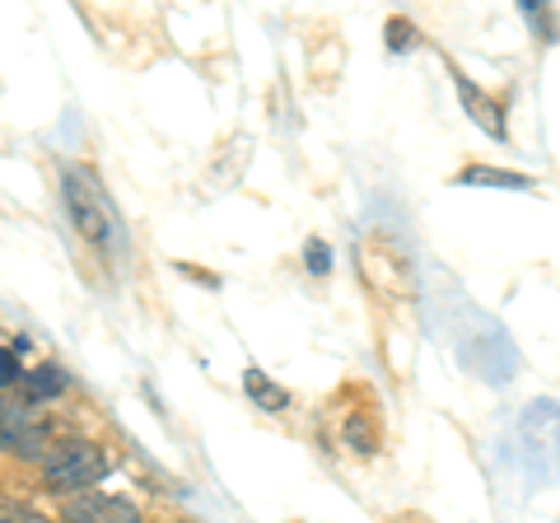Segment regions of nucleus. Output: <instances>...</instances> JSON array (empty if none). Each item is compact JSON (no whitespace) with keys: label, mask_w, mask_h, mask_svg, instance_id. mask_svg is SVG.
<instances>
[{"label":"nucleus","mask_w":560,"mask_h":523,"mask_svg":"<svg viewBox=\"0 0 560 523\" xmlns=\"http://www.w3.org/2000/svg\"><path fill=\"white\" fill-rule=\"evenodd\" d=\"M61 523H140V510L121 496L103 491H80L61 504Z\"/></svg>","instance_id":"6"},{"label":"nucleus","mask_w":560,"mask_h":523,"mask_svg":"<svg viewBox=\"0 0 560 523\" xmlns=\"http://www.w3.org/2000/svg\"><path fill=\"white\" fill-rule=\"evenodd\" d=\"M453 80H458V98H463V108H467V117H477V127L486 131V136H495V141H504V108L495 98H490L486 90H477L463 71H453Z\"/></svg>","instance_id":"7"},{"label":"nucleus","mask_w":560,"mask_h":523,"mask_svg":"<svg viewBox=\"0 0 560 523\" xmlns=\"http://www.w3.org/2000/svg\"><path fill=\"white\" fill-rule=\"evenodd\" d=\"M458 183H486V187H533L523 173H495V168H463L458 173Z\"/></svg>","instance_id":"10"},{"label":"nucleus","mask_w":560,"mask_h":523,"mask_svg":"<svg viewBox=\"0 0 560 523\" xmlns=\"http://www.w3.org/2000/svg\"><path fill=\"white\" fill-rule=\"evenodd\" d=\"M113 473L108 449L94 440H66L51 449V458L43 463V481L51 491H90L94 481H103Z\"/></svg>","instance_id":"4"},{"label":"nucleus","mask_w":560,"mask_h":523,"mask_svg":"<svg viewBox=\"0 0 560 523\" xmlns=\"http://www.w3.org/2000/svg\"><path fill=\"white\" fill-rule=\"evenodd\" d=\"M304 262H308L313 276H327V271H331V248H327L323 239H308V243H304Z\"/></svg>","instance_id":"12"},{"label":"nucleus","mask_w":560,"mask_h":523,"mask_svg":"<svg viewBox=\"0 0 560 523\" xmlns=\"http://www.w3.org/2000/svg\"><path fill=\"white\" fill-rule=\"evenodd\" d=\"M518 444H523V453L541 458L547 473H560V403H533L523 411Z\"/></svg>","instance_id":"5"},{"label":"nucleus","mask_w":560,"mask_h":523,"mask_svg":"<svg viewBox=\"0 0 560 523\" xmlns=\"http://www.w3.org/2000/svg\"><path fill=\"white\" fill-rule=\"evenodd\" d=\"M0 523H47L38 510H28V504H14V500H0Z\"/></svg>","instance_id":"13"},{"label":"nucleus","mask_w":560,"mask_h":523,"mask_svg":"<svg viewBox=\"0 0 560 523\" xmlns=\"http://www.w3.org/2000/svg\"><path fill=\"white\" fill-rule=\"evenodd\" d=\"M14 379H24L20 374V360H14V351H0V393H10Z\"/></svg>","instance_id":"14"},{"label":"nucleus","mask_w":560,"mask_h":523,"mask_svg":"<svg viewBox=\"0 0 560 523\" xmlns=\"http://www.w3.org/2000/svg\"><path fill=\"white\" fill-rule=\"evenodd\" d=\"M0 449L14 453V458H51V426L38 411V403H28L20 388L0 393Z\"/></svg>","instance_id":"3"},{"label":"nucleus","mask_w":560,"mask_h":523,"mask_svg":"<svg viewBox=\"0 0 560 523\" xmlns=\"http://www.w3.org/2000/svg\"><path fill=\"white\" fill-rule=\"evenodd\" d=\"M61 201H66V216L84 243H94V248H121V216L94 168L66 164L61 168Z\"/></svg>","instance_id":"1"},{"label":"nucleus","mask_w":560,"mask_h":523,"mask_svg":"<svg viewBox=\"0 0 560 523\" xmlns=\"http://www.w3.org/2000/svg\"><path fill=\"white\" fill-rule=\"evenodd\" d=\"M20 393L28 397V403H47V397L66 393V374L57 370V364H38V370H33V374H24Z\"/></svg>","instance_id":"9"},{"label":"nucleus","mask_w":560,"mask_h":523,"mask_svg":"<svg viewBox=\"0 0 560 523\" xmlns=\"http://www.w3.org/2000/svg\"><path fill=\"white\" fill-rule=\"evenodd\" d=\"M346 444L355 453H374L378 449L374 430H370V416H350V421H346Z\"/></svg>","instance_id":"11"},{"label":"nucleus","mask_w":560,"mask_h":523,"mask_svg":"<svg viewBox=\"0 0 560 523\" xmlns=\"http://www.w3.org/2000/svg\"><path fill=\"white\" fill-rule=\"evenodd\" d=\"M355 267L383 304H407L416 300V267L407 243L388 230H364L355 243Z\"/></svg>","instance_id":"2"},{"label":"nucleus","mask_w":560,"mask_h":523,"mask_svg":"<svg viewBox=\"0 0 560 523\" xmlns=\"http://www.w3.org/2000/svg\"><path fill=\"white\" fill-rule=\"evenodd\" d=\"M243 393H248L261 411H285V407H290V393L280 388V383H271L267 374L257 370V364H248V370H243Z\"/></svg>","instance_id":"8"}]
</instances>
